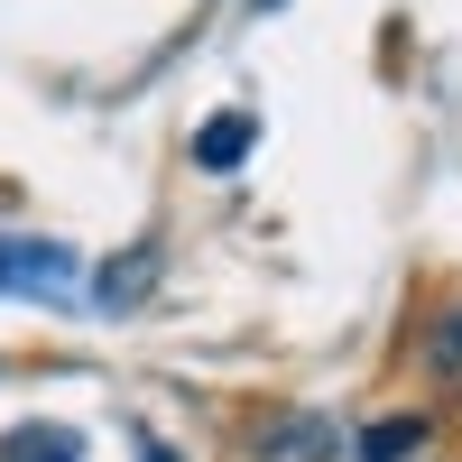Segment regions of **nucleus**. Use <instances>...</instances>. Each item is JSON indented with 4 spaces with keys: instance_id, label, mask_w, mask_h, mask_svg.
<instances>
[{
    "instance_id": "obj_1",
    "label": "nucleus",
    "mask_w": 462,
    "mask_h": 462,
    "mask_svg": "<svg viewBox=\"0 0 462 462\" xmlns=\"http://www.w3.org/2000/svg\"><path fill=\"white\" fill-rule=\"evenodd\" d=\"M93 268L74 259L47 231H0V296H28V305H84Z\"/></svg>"
},
{
    "instance_id": "obj_2",
    "label": "nucleus",
    "mask_w": 462,
    "mask_h": 462,
    "mask_svg": "<svg viewBox=\"0 0 462 462\" xmlns=\"http://www.w3.org/2000/svg\"><path fill=\"white\" fill-rule=\"evenodd\" d=\"M435 435H444V416H435V407L370 416V426H361V444H352V462H426V453H435Z\"/></svg>"
},
{
    "instance_id": "obj_3",
    "label": "nucleus",
    "mask_w": 462,
    "mask_h": 462,
    "mask_svg": "<svg viewBox=\"0 0 462 462\" xmlns=\"http://www.w3.org/2000/svg\"><path fill=\"white\" fill-rule=\"evenodd\" d=\"M416 379L444 398H462V296H444L426 324H416Z\"/></svg>"
},
{
    "instance_id": "obj_4",
    "label": "nucleus",
    "mask_w": 462,
    "mask_h": 462,
    "mask_svg": "<svg viewBox=\"0 0 462 462\" xmlns=\"http://www.w3.org/2000/svg\"><path fill=\"white\" fill-rule=\"evenodd\" d=\"M250 139H259V111H241V102H231V111H204V121H195L185 158H195L204 176H231V167L250 158Z\"/></svg>"
},
{
    "instance_id": "obj_5",
    "label": "nucleus",
    "mask_w": 462,
    "mask_h": 462,
    "mask_svg": "<svg viewBox=\"0 0 462 462\" xmlns=\"http://www.w3.org/2000/svg\"><path fill=\"white\" fill-rule=\"evenodd\" d=\"M148 287H158V241H139V250H121V259H102L84 305H93V315H130Z\"/></svg>"
},
{
    "instance_id": "obj_6",
    "label": "nucleus",
    "mask_w": 462,
    "mask_h": 462,
    "mask_svg": "<svg viewBox=\"0 0 462 462\" xmlns=\"http://www.w3.org/2000/svg\"><path fill=\"white\" fill-rule=\"evenodd\" d=\"M250 453H259V462H333L342 444H333V426H324V416H268Z\"/></svg>"
},
{
    "instance_id": "obj_7",
    "label": "nucleus",
    "mask_w": 462,
    "mask_h": 462,
    "mask_svg": "<svg viewBox=\"0 0 462 462\" xmlns=\"http://www.w3.org/2000/svg\"><path fill=\"white\" fill-rule=\"evenodd\" d=\"M0 462H84V435L56 426V416H28V426L0 435Z\"/></svg>"
},
{
    "instance_id": "obj_8",
    "label": "nucleus",
    "mask_w": 462,
    "mask_h": 462,
    "mask_svg": "<svg viewBox=\"0 0 462 462\" xmlns=\"http://www.w3.org/2000/svg\"><path fill=\"white\" fill-rule=\"evenodd\" d=\"M130 462H176V444H167V435H139V444H130Z\"/></svg>"
},
{
    "instance_id": "obj_9",
    "label": "nucleus",
    "mask_w": 462,
    "mask_h": 462,
    "mask_svg": "<svg viewBox=\"0 0 462 462\" xmlns=\"http://www.w3.org/2000/svg\"><path fill=\"white\" fill-rule=\"evenodd\" d=\"M426 462H462V453H426Z\"/></svg>"
},
{
    "instance_id": "obj_10",
    "label": "nucleus",
    "mask_w": 462,
    "mask_h": 462,
    "mask_svg": "<svg viewBox=\"0 0 462 462\" xmlns=\"http://www.w3.org/2000/svg\"><path fill=\"white\" fill-rule=\"evenodd\" d=\"M250 10H278V0H250Z\"/></svg>"
}]
</instances>
